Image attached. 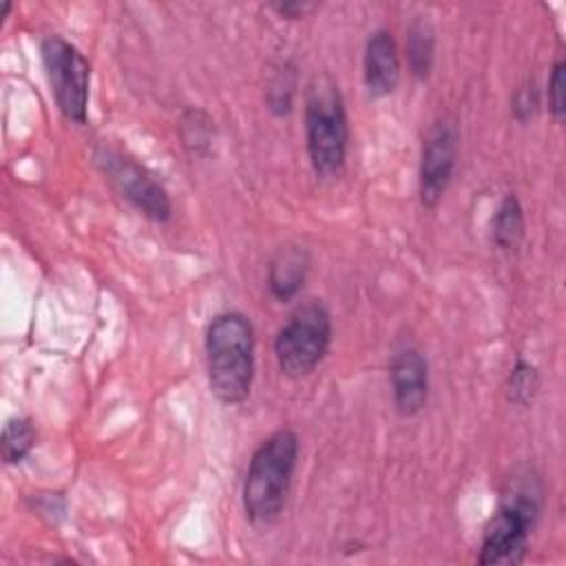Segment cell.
Listing matches in <instances>:
<instances>
[{"label":"cell","instance_id":"17","mask_svg":"<svg viewBox=\"0 0 566 566\" xmlns=\"http://www.w3.org/2000/svg\"><path fill=\"white\" fill-rule=\"evenodd\" d=\"M210 133H212V122L206 113L201 111H188L181 119V137L184 144L197 153L203 155L208 144H210Z\"/></svg>","mask_w":566,"mask_h":566},{"label":"cell","instance_id":"12","mask_svg":"<svg viewBox=\"0 0 566 566\" xmlns=\"http://www.w3.org/2000/svg\"><path fill=\"white\" fill-rule=\"evenodd\" d=\"M405 51H407V64L411 75L416 80H427L436 57V35H433V27L422 15H418L409 24Z\"/></svg>","mask_w":566,"mask_h":566},{"label":"cell","instance_id":"5","mask_svg":"<svg viewBox=\"0 0 566 566\" xmlns=\"http://www.w3.org/2000/svg\"><path fill=\"white\" fill-rule=\"evenodd\" d=\"M332 343V316L318 301L298 305L274 338V356L287 378L310 376Z\"/></svg>","mask_w":566,"mask_h":566},{"label":"cell","instance_id":"4","mask_svg":"<svg viewBox=\"0 0 566 566\" xmlns=\"http://www.w3.org/2000/svg\"><path fill=\"white\" fill-rule=\"evenodd\" d=\"M305 142L316 175H336L347 157L349 124L338 84L329 75L314 77L305 95Z\"/></svg>","mask_w":566,"mask_h":566},{"label":"cell","instance_id":"18","mask_svg":"<svg viewBox=\"0 0 566 566\" xmlns=\"http://www.w3.org/2000/svg\"><path fill=\"white\" fill-rule=\"evenodd\" d=\"M566 62L557 60L551 69V77H548V111L553 113V117L557 122L564 119L566 113Z\"/></svg>","mask_w":566,"mask_h":566},{"label":"cell","instance_id":"13","mask_svg":"<svg viewBox=\"0 0 566 566\" xmlns=\"http://www.w3.org/2000/svg\"><path fill=\"white\" fill-rule=\"evenodd\" d=\"M524 237V210L520 199L509 192L491 219V241L500 250H515Z\"/></svg>","mask_w":566,"mask_h":566},{"label":"cell","instance_id":"20","mask_svg":"<svg viewBox=\"0 0 566 566\" xmlns=\"http://www.w3.org/2000/svg\"><path fill=\"white\" fill-rule=\"evenodd\" d=\"M272 9H274L281 18L296 20V18H303L305 13H310L312 9H316V4H312V2H274Z\"/></svg>","mask_w":566,"mask_h":566},{"label":"cell","instance_id":"9","mask_svg":"<svg viewBox=\"0 0 566 566\" xmlns=\"http://www.w3.org/2000/svg\"><path fill=\"white\" fill-rule=\"evenodd\" d=\"M389 382L400 416H416L429 396V363L416 347H402L391 356Z\"/></svg>","mask_w":566,"mask_h":566},{"label":"cell","instance_id":"3","mask_svg":"<svg viewBox=\"0 0 566 566\" xmlns=\"http://www.w3.org/2000/svg\"><path fill=\"white\" fill-rule=\"evenodd\" d=\"M298 436L292 429L270 433L252 453L243 480V511L256 526H270L285 509L298 462Z\"/></svg>","mask_w":566,"mask_h":566},{"label":"cell","instance_id":"2","mask_svg":"<svg viewBox=\"0 0 566 566\" xmlns=\"http://www.w3.org/2000/svg\"><path fill=\"white\" fill-rule=\"evenodd\" d=\"M208 385L223 405H241L254 380V329L245 314L221 312L206 329Z\"/></svg>","mask_w":566,"mask_h":566},{"label":"cell","instance_id":"14","mask_svg":"<svg viewBox=\"0 0 566 566\" xmlns=\"http://www.w3.org/2000/svg\"><path fill=\"white\" fill-rule=\"evenodd\" d=\"M35 438H38V433L29 418H24V416L9 418L2 427V438H0V453H2L4 464L22 462L29 455V451L33 449Z\"/></svg>","mask_w":566,"mask_h":566},{"label":"cell","instance_id":"6","mask_svg":"<svg viewBox=\"0 0 566 566\" xmlns=\"http://www.w3.org/2000/svg\"><path fill=\"white\" fill-rule=\"evenodd\" d=\"M40 53L57 108L69 122L84 124L91 86L88 60L62 35H46L40 42Z\"/></svg>","mask_w":566,"mask_h":566},{"label":"cell","instance_id":"10","mask_svg":"<svg viewBox=\"0 0 566 566\" xmlns=\"http://www.w3.org/2000/svg\"><path fill=\"white\" fill-rule=\"evenodd\" d=\"M400 53L398 44L387 29L369 33L363 53V82L371 99L387 97L400 82Z\"/></svg>","mask_w":566,"mask_h":566},{"label":"cell","instance_id":"8","mask_svg":"<svg viewBox=\"0 0 566 566\" xmlns=\"http://www.w3.org/2000/svg\"><path fill=\"white\" fill-rule=\"evenodd\" d=\"M458 126L451 117L438 119L422 144L418 195L424 208H436L444 197L458 159Z\"/></svg>","mask_w":566,"mask_h":566},{"label":"cell","instance_id":"15","mask_svg":"<svg viewBox=\"0 0 566 566\" xmlns=\"http://www.w3.org/2000/svg\"><path fill=\"white\" fill-rule=\"evenodd\" d=\"M539 391V371L526 360H517L506 378V400L515 407H528Z\"/></svg>","mask_w":566,"mask_h":566},{"label":"cell","instance_id":"7","mask_svg":"<svg viewBox=\"0 0 566 566\" xmlns=\"http://www.w3.org/2000/svg\"><path fill=\"white\" fill-rule=\"evenodd\" d=\"M95 164L104 172V177L113 184V188L128 199L144 217L153 221H168L172 214V203L161 186V181L133 157L115 150V148H97Z\"/></svg>","mask_w":566,"mask_h":566},{"label":"cell","instance_id":"1","mask_svg":"<svg viewBox=\"0 0 566 566\" xmlns=\"http://www.w3.org/2000/svg\"><path fill=\"white\" fill-rule=\"evenodd\" d=\"M544 482L533 467H517L504 482L500 504L484 526L478 562L513 566L528 548V537L539 520Z\"/></svg>","mask_w":566,"mask_h":566},{"label":"cell","instance_id":"11","mask_svg":"<svg viewBox=\"0 0 566 566\" xmlns=\"http://www.w3.org/2000/svg\"><path fill=\"white\" fill-rule=\"evenodd\" d=\"M307 270H310V254L303 245L287 243L279 248L268 265L270 294L281 303L292 301L301 292L307 279Z\"/></svg>","mask_w":566,"mask_h":566},{"label":"cell","instance_id":"16","mask_svg":"<svg viewBox=\"0 0 566 566\" xmlns=\"http://www.w3.org/2000/svg\"><path fill=\"white\" fill-rule=\"evenodd\" d=\"M296 88V75L292 66H283L276 71L268 86V106L274 115H287L292 111L294 91Z\"/></svg>","mask_w":566,"mask_h":566},{"label":"cell","instance_id":"19","mask_svg":"<svg viewBox=\"0 0 566 566\" xmlns=\"http://www.w3.org/2000/svg\"><path fill=\"white\" fill-rule=\"evenodd\" d=\"M537 108H539V91L535 82H524L522 86H517V91L511 97V115L520 124H526L528 119H533Z\"/></svg>","mask_w":566,"mask_h":566}]
</instances>
